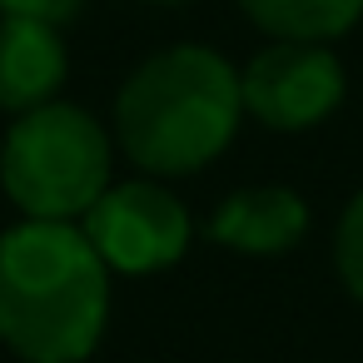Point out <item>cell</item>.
<instances>
[{
  "label": "cell",
  "instance_id": "6da1fadb",
  "mask_svg": "<svg viewBox=\"0 0 363 363\" xmlns=\"http://www.w3.org/2000/svg\"><path fill=\"white\" fill-rule=\"evenodd\" d=\"M110 323V269L65 219L0 229V343L21 363H85Z\"/></svg>",
  "mask_w": 363,
  "mask_h": 363
},
{
  "label": "cell",
  "instance_id": "7a4b0ae2",
  "mask_svg": "<svg viewBox=\"0 0 363 363\" xmlns=\"http://www.w3.org/2000/svg\"><path fill=\"white\" fill-rule=\"evenodd\" d=\"M239 70L214 45H169L145 55L115 90V145L150 179L209 169L239 135Z\"/></svg>",
  "mask_w": 363,
  "mask_h": 363
},
{
  "label": "cell",
  "instance_id": "3957f363",
  "mask_svg": "<svg viewBox=\"0 0 363 363\" xmlns=\"http://www.w3.org/2000/svg\"><path fill=\"white\" fill-rule=\"evenodd\" d=\"M115 184V135L80 105L50 100L11 120L0 140V189L21 219L80 224Z\"/></svg>",
  "mask_w": 363,
  "mask_h": 363
},
{
  "label": "cell",
  "instance_id": "277c9868",
  "mask_svg": "<svg viewBox=\"0 0 363 363\" xmlns=\"http://www.w3.org/2000/svg\"><path fill=\"white\" fill-rule=\"evenodd\" d=\"M80 229L95 244V254L105 259V269L130 274V279L174 269L189 254V239H194V219H189L184 199L169 194L150 174L110 184L85 209Z\"/></svg>",
  "mask_w": 363,
  "mask_h": 363
},
{
  "label": "cell",
  "instance_id": "5b68a950",
  "mask_svg": "<svg viewBox=\"0 0 363 363\" xmlns=\"http://www.w3.org/2000/svg\"><path fill=\"white\" fill-rule=\"evenodd\" d=\"M348 95L343 60L318 40H274L239 70L244 115L279 135H303L323 125Z\"/></svg>",
  "mask_w": 363,
  "mask_h": 363
},
{
  "label": "cell",
  "instance_id": "8992f818",
  "mask_svg": "<svg viewBox=\"0 0 363 363\" xmlns=\"http://www.w3.org/2000/svg\"><path fill=\"white\" fill-rule=\"evenodd\" d=\"M308 234V204L289 184H249L234 189L214 214H209V239L234 254L274 259L298 249Z\"/></svg>",
  "mask_w": 363,
  "mask_h": 363
},
{
  "label": "cell",
  "instance_id": "52a82bcc",
  "mask_svg": "<svg viewBox=\"0 0 363 363\" xmlns=\"http://www.w3.org/2000/svg\"><path fill=\"white\" fill-rule=\"evenodd\" d=\"M70 75V50L60 26L30 16H0V110L26 115L60 95Z\"/></svg>",
  "mask_w": 363,
  "mask_h": 363
},
{
  "label": "cell",
  "instance_id": "ba28073f",
  "mask_svg": "<svg viewBox=\"0 0 363 363\" xmlns=\"http://www.w3.org/2000/svg\"><path fill=\"white\" fill-rule=\"evenodd\" d=\"M239 11L274 40H338L363 21V0H239Z\"/></svg>",
  "mask_w": 363,
  "mask_h": 363
},
{
  "label": "cell",
  "instance_id": "9c48e42d",
  "mask_svg": "<svg viewBox=\"0 0 363 363\" xmlns=\"http://www.w3.org/2000/svg\"><path fill=\"white\" fill-rule=\"evenodd\" d=\"M333 269H338L348 298L363 303V189L338 214V229H333Z\"/></svg>",
  "mask_w": 363,
  "mask_h": 363
},
{
  "label": "cell",
  "instance_id": "30bf717a",
  "mask_svg": "<svg viewBox=\"0 0 363 363\" xmlns=\"http://www.w3.org/2000/svg\"><path fill=\"white\" fill-rule=\"evenodd\" d=\"M80 11H85V0H0V16H30V21H45V26H60V30Z\"/></svg>",
  "mask_w": 363,
  "mask_h": 363
},
{
  "label": "cell",
  "instance_id": "8fae6325",
  "mask_svg": "<svg viewBox=\"0 0 363 363\" xmlns=\"http://www.w3.org/2000/svg\"><path fill=\"white\" fill-rule=\"evenodd\" d=\"M145 6H184V0H145Z\"/></svg>",
  "mask_w": 363,
  "mask_h": 363
}]
</instances>
